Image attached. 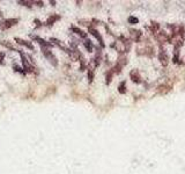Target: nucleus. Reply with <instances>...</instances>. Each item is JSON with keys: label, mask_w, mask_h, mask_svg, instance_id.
<instances>
[{"label": "nucleus", "mask_w": 185, "mask_h": 174, "mask_svg": "<svg viewBox=\"0 0 185 174\" xmlns=\"http://www.w3.org/2000/svg\"><path fill=\"white\" fill-rule=\"evenodd\" d=\"M18 22H19V20H18V19H7V20L1 21V23H0V28H1V29H8V28H11V27L15 26Z\"/></svg>", "instance_id": "2"}, {"label": "nucleus", "mask_w": 185, "mask_h": 174, "mask_svg": "<svg viewBox=\"0 0 185 174\" xmlns=\"http://www.w3.org/2000/svg\"><path fill=\"white\" fill-rule=\"evenodd\" d=\"M131 35H132V38H133L134 41H138L139 37L141 36V33H140L139 30H131Z\"/></svg>", "instance_id": "10"}, {"label": "nucleus", "mask_w": 185, "mask_h": 174, "mask_svg": "<svg viewBox=\"0 0 185 174\" xmlns=\"http://www.w3.org/2000/svg\"><path fill=\"white\" fill-rule=\"evenodd\" d=\"M157 91H159L160 93H167V92H169V91H170V87H169V86H167V85H163V86H159Z\"/></svg>", "instance_id": "12"}, {"label": "nucleus", "mask_w": 185, "mask_h": 174, "mask_svg": "<svg viewBox=\"0 0 185 174\" xmlns=\"http://www.w3.org/2000/svg\"><path fill=\"white\" fill-rule=\"evenodd\" d=\"M20 4H24V6H28V7H30L31 6V1H19Z\"/></svg>", "instance_id": "19"}, {"label": "nucleus", "mask_w": 185, "mask_h": 174, "mask_svg": "<svg viewBox=\"0 0 185 174\" xmlns=\"http://www.w3.org/2000/svg\"><path fill=\"white\" fill-rule=\"evenodd\" d=\"M72 30H73L75 34H78L79 36H81L82 38H86V36H87V34H86V33H83L81 29H79V28H76V27H72Z\"/></svg>", "instance_id": "8"}, {"label": "nucleus", "mask_w": 185, "mask_h": 174, "mask_svg": "<svg viewBox=\"0 0 185 174\" xmlns=\"http://www.w3.org/2000/svg\"><path fill=\"white\" fill-rule=\"evenodd\" d=\"M112 73H114L112 71H109V72L107 73V77H105V78H107V84H108V85H109V84L111 82V78H112Z\"/></svg>", "instance_id": "15"}, {"label": "nucleus", "mask_w": 185, "mask_h": 174, "mask_svg": "<svg viewBox=\"0 0 185 174\" xmlns=\"http://www.w3.org/2000/svg\"><path fill=\"white\" fill-rule=\"evenodd\" d=\"M130 77H131V79H132V81H133V82H137V84H139V82L141 81L140 75H139V72L137 71V70H133V71H131Z\"/></svg>", "instance_id": "6"}, {"label": "nucleus", "mask_w": 185, "mask_h": 174, "mask_svg": "<svg viewBox=\"0 0 185 174\" xmlns=\"http://www.w3.org/2000/svg\"><path fill=\"white\" fill-rule=\"evenodd\" d=\"M83 44H85V47H86V49L88 50L89 52H92V42H90V41H89V40H86Z\"/></svg>", "instance_id": "13"}, {"label": "nucleus", "mask_w": 185, "mask_h": 174, "mask_svg": "<svg viewBox=\"0 0 185 174\" xmlns=\"http://www.w3.org/2000/svg\"><path fill=\"white\" fill-rule=\"evenodd\" d=\"M129 22L132 23V25H134V23H138L139 20L137 18H134V16H130V18H129Z\"/></svg>", "instance_id": "16"}, {"label": "nucleus", "mask_w": 185, "mask_h": 174, "mask_svg": "<svg viewBox=\"0 0 185 174\" xmlns=\"http://www.w3.org/2000/svg\"><path fill=\"white\" fill-rule=\"evenodd\" d=\"M21 53V59H22V65H23V70H25V72H34V67L31 66V64L29 63V60L27 59V57L24 56V53Z\"/></svg>", "instance_id": "3"}, {"label": "nucleus", "mask_w": 185, "mask_h": 174, "mask_svg": "<svg viewBox=\"0 0 185 174\" xmlns=\"http://www.w3.org/2000/svg\"><path fill=\"white\" fill-rule=\"evenodd\" d=\"M125 85H126V84H125V81H123V82L119 85V87H118V91H119V93H120V94H124V93L126 92Z\"/></svg>", "instance_id": "14"}, {"label": "nucleus", "mask_w": 185, "mask_h": 174, "mask_svg": "<svg viewBox=\"0 0 185 174\" xmlns=\"http://www.w3.org/2000/svg\"><path fill=\"white\" fill-rule=\"evenodd\" d=\"M157 29H159V25H157V23H155V22H153V23H152V30L155 33Z\"/></svg>", "instance_id": "18"}, {"label": "nucleus", "mask_w": 185, "mask_h": 174, "mask_svg": "<svg viewBox=\"0 0 185 174\" xmlns=\"http://www.w3.org/2000/svg\"><path fill=\"white\" fill-rule=\"evenodd\" d=\"M159 60L161 62V64L163 66H167V65H168V63H169V57H168V55H167L165 51H161V52H160V55H159Z\"/></svg>", "instance_id": "4"}, {"label": "nucleus", "mask_w": 185, "mask_h": 174, "mask_svg": "<svg viewBox=\"0 0 185 174\" xmlns=\"http://www.w3.org/2000/svg\"><path fill=\"white\" fill-rule=\"evenodd\" d=\"M43 51V55L46 57V59H49V62L53 65V66H57L58 65V62H57V58H56V56L50 51L49 49H42Z\"/></svg>", "instance_id": "1"}, {"label": "nucleus", "mask_w": 185, "mask_h": 174, "mask_svg": "<svg viewBox=\"0 0 185 174\" xmlns=\"http://www.w3.org/2000/svg\"><path fill=\"white\" fill-rule=\"evenodd\" d=\"M89 31L92 33V35L98 40V42H100V44L102 45V47H104V43H103V38H102V36L98 34V31L96 30V29H94V28H89Z\"/></svg>", "instance_id": "7"}, {"label": "nucleus", "mask_w": 185, "mask_h": 174, "mask_svg": "<svg viewBox=\"0 0 185 174\" xmlns=\"http://www.w3.org/2000/svg\"><path fill=\"white\" fill-rule=\"evenodd\" d=\"M92 78H94L92 70H88V79H89V82H92Z\"/></svg>", "instance_id": "17"}, {"label": "nucleus", "mask_w": 185, "mask_h": 174, "mask_svg": "<svg viewBox=\"0 0 185 174\" xmlns=\"http://www.w3.org/2000/svg\"><path fill=\"white\" fill-rule=\"evenodd\" d=\"M1 45H5V47H7L8 49L14 50V51H19V50L16 49V48H15V47H14L13 44H11V43H8L7 41H2V42H1ZM19 52H20V51H19Z\"/></svg>", "instance_id": "11"}, {"label": "nucleus", "mask_w": 185, "mask_h": 174, "mask_svg": "<svg viewBox=\"0 0 185 174\" xmlns=\"http://www.w3.org/2000/svg\"><path fill=\"white\" fill-rule=\"evenodd\" d=\"M59 19H60V16H59V15H52L50 19H47V21H46V26L53 25V22H54V21H57V20H59Z\"/></svg>", "instance_id": "9"}, {"label": "nucleus", "mask_w": 185, "mask_h": 174, "mask_svg": "<svg viewBox=\"0 0 185 174\" xmlns=\"http://www.w3.org/2000/svg\"><path fill=\"white\" fill-rule=\"evenodd\" d=\"M4 57H5V53L0 51V64L2 63V60H4Z\"/></svg>", "instance_id": "20"}, {"label": "nucleus", "mask_w": 185, "mask_h": 174, "mask_svg": "<svg viewBox=\"0 0 185 174\" xmlns=\"http://www.w3.org/2000/svg\"><path fill=\"white\" fill-rule=\"evenodd\" d=\"M15 41H16L19 44L24 45V47H25V48H28V49L34 50V45H32L30 42H28V41H24V40H22V38H19V37H15Z\"/></svg>", "instance_id": "5"}]
</instances>
